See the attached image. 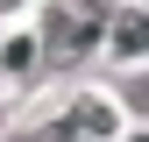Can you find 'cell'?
I'll list each match as a JSON object with an SVG mask.
<instances>
[{"instance_id":"obj_1","label":"cell","mask_w":149,"mask_h":142,"mask_svg":"<svg viewBox=\"0 0 149 142\" xmlns=\"http://www.w3.org/2000/svg\"><path fill=\"white\" fill-rule=\"evenodd\" d=\"M107 0H57V14H50V29H43V57L50 64H78L92 43H100V22H107Z\"/></svg>"},{"instance_id":"obj_2","label":"cell","mask_w":149,"mask_h":142,"mask_svg":"<svg viewBox=\"0 0 149 142\" xmlns=\"http://www.w3.org/2000/svg\"><path fill=\"white\" fill-rule=\"evenodd\" d=\"M107 135H114V106L107 100H85L57 121V142H107Z\"/></svg>"},{"instance_id":"obj_3","label":"cell","mask_w":149,"mask_h":142,"mask_svg":"<svg viewBox=\"0 0 149 142\" xmlns=\"http://www.w3.org/2000/svg\"><path fill=\"white\" fill-rule=\"evenodd\" d=\"M142 36H149V29L135 22V14H128V22L114 29V50H121V57H135V50H142Z\"/></svg>"},{"instance_id":"obj_4","label":"cell","mask_w":149,"mask_h":142,"mask_svg":"<svg viewBox=\"0 0 149 142\" xmlns=\"http://www.w3.org/2000/svg\"><path fill=\"white\" fill-rule=\"evenodd\" d=\"M7 7H22V0H0V14H7Z\"/></svg>"}]
</instances>
